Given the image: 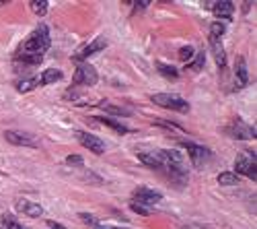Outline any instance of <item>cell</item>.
Listing matches in <instances>:
<instances>
[{"mask_svg":"<svg viewBox=\"0 0 257 229\" xmlns=\"http://www.w3.org/2000/svg\"><path fill=\"white\" fill-rule=\"evenodd\" d=\"M50 27L48 25H39L23 44L19 46L17 54H15V60L17 62H23L27 66H35V64H41V60L48 54L50 50Z\"/></svg>","mask_w":257,"mask_h":229,"instance_id":"6da1fadb","label":"cell"},{"mask_svg":"<svg viewBox=\"0 0 257 229\" xmlns=\"http://www.w3.org/2000/svg\"><path fill=\"white\" fill-rule=\"evenodd\" d=\"M153 103L161 108H167V110H173V112H181V114H187L189 112V103L179 97V95H173V93H157L151 97Z\"/></svg>","mask_w":257,"mask_h":229,"instance_id":"7a4b0ae2","label":"cell"},{"mask_svg":"<svg viewBox=\"0 0 257 229\" xmlns=\"http://www.w3.org/2000/svg\"><path fill=\"white\" fill-rule=\"evenodd\" d=\"M99 81V74L95 70L93 64H89V62H78L76 66V72H74V85H80V87H93L97 85Z\"/></svg>","mask_w":257,"mask_h":229,"instance_id":"3957f363","label":"cell"},{"mask_svg":"<svg viewBox=\"0 0 257 229\" xmlns=\"http://www.w3.org/2000/svg\"><path fill=\"white\" fill-rule=\"evenodd\" d=\"M234 170L237 176H247L249 180H257V163H255V153H241L234 159Z\"/></svg>","mask_w":257,"mask_h":229,"instance_id":"277c9868","label":"cell"},{"mask_svg":"<svg viewBox=\"0 0 257 229\" xmlns=\"http://www.w3.org/2000/svg\"><path fill=\"white\" fill-rule=\"evenodd\" d=\"M185 147H187V153H189L191 163H194L198 170H202L204 165L212 159V153H210V149H206V147H200V144H194V142H187Z\"/></svg>","mask_w":257,"mask_h":229,"instance_id":"5b68a950","label":"cell"},{"mask_svg":"<svg viewBox=\"0 0 257 229\" xmlns=\"http://www.w3.org/2000/svg\"><path fill=\"white\" fill-rule=\"evenodd\" d=\"M5 138L11 144H15V147H31V149L37 147V138L33 134L23 132V130H7L5 132Z\"/></svg>","mask_w":257,"mask_h":229,"instance_id":"8992f818","label":"cell"},{"mask_svg":"<svg viewBox=\"0 0 257 229\" xmlns=\"http://www.w3.org/2000/svg\"><path fill=\"white\" fill-rule=\"evenodd\" d=\"M76 138H78V142L82 144V147H87L91 153H95V155H103V153H105V142H103L101 138H97L95 134H89V132L78 130V132H76Z\"/></svg>","mask_w":257,"mask_h":229,"instance_id":"52a82bcc","label":"cell"},{"mask_svg":"<svg viewBox=\"0 0 257 229\" xmlns=\"http://www.w3.org/2000/svg\"><path fill=\"white\" fill-rule=\"evenodd\" d=\"M226 132L230 134V136H234V138H255L257 134H255V128L253 126H249V124H245L243 120H234L230 126H226Z\"/></svg>","mask_w":257,"mask_h":229,"instance_id":"ba28073f","label":"cell"},{"mask_svg":"<svg viewBox=\"0 0 257 229\" xmlns=\"http://www.w3.org/2000/svg\"><path fill=\"white\" fill-rule=\"evenodd\" d=\"M161 200H163V194L157 192V190L144 188V186H140V188L134 190V202H138V204L148 206V204H157V202H161Z\"/></svg>","mask_w":257,"mask_h":229,"instance_id":"9c48e42d","label":"cell"},{"mask_svg":"<svg viewBox=\"0 0 257 229\" xmlns=\"http://www.w3.org/2000/svg\"><path fill=\"white\" fill-rule=\"evenodd\" d=\"M105 46H107V39H105V37H97V39H93V41H91L89 46H84L80 52H76L72 58H74V62H87V58H89V56H93V54L101 52Z\"/></svg>","mask_w":257,"mask_h":229,"instance_id":"30bf717a","label":"cell"},{"mask_svg":"<svg viewBox=\"0 0 257 229\" xmlns=\"http://www.w3.org/2000/svg\"><path fill=\"white\" fill-rule=\"evenodd\" d=\"M138 159L146 165V168H151L155 172H161L165 170V159H163V151H157V153H140Z\"/></svg>","mask_w":257,"mask_h":229,"instance_id":"8fae6325","label":"cell"},{"mask_svg":"<svg viewBox=\"0 0 257 229\" xmlns=\"http://www.w3.org/2000/svg\"><path fill=\"white\" fill-rule=\"evenodd\" d=\"M15 209H17L19 213L27 215V217H41V215H44V206L35 204V202H29V200H25V198H19V200L15 202Z\"/></svg>","mask_w":257,"mask_h":229,"instance_id":"7c38bea8","label":"cell"},{"mask_svg":"<svg viewBox=\"0 0 257 229\" xmlns=\"http://www.w3.org/2000/svg\"><path fill=\"white\" fill-rule=\"evenodd\" d=\"M234 77H237L239 83H234V89H243L249 85V74H247V64H245V58L239 56L237 58V66H234Z\"/></svg>","mask_w":257,"mask_h":229,"instance_id":"4fadbf2b","label":"cell"},{"mask_svg":"<svg viewBox=\"0 0 257 229\" xmlns=\"http://www.w3.org/2000/svg\"><path fill=\"white\" fill-rule=\"evenodd\" d=\"M212 9V15H216L218 19H224V21H230L232 15H234V5L232 3H214V5H208Z\"/></svg>","mask_w":257,"mask_h":229,"instance_id":"5bb4252c","label":"cell"},{"mask_svg":"<svg viewBox=\"0 0 257 229\" xmlns=\"http://www.w3.org/2000/svg\"><path fill=\"white\" fill-rule=\"evenodd\" d=\"M62 79H64L62 70H58V68H46L44 72H41L39 83H41V85H54V83H58Z\"/></svg>","mask_w":257,"mask_h":229,"instance_id":"9a60e30c","label":"cell"},{"mask_svg":"<svg viewBox=\"0 0 257 229\" xmlns=\"http://www.w3.org/2000/svg\"><path fill=\"white\" fill-rule=\"evenodd\" d=\"M210 44H212V54H214V58H216L218 68L224 70L226 68V54H224L222 44H220V41H210Z\"/></svg>","mask_w":257,"mask_h":229,"instance_id":"2e32d148","label":"cell"},{"mask_svg":"<svg viewBox=\"0 0 257 229\" xmlns=\"http://www.w3.org/2000/svg\"><path fill=\"white\" fill-rule=\"evenodd\" d=\"M97 122H101V124H105V126H109L113 132H117V134H125V132H130V128H125L121 122H115L113 118H105V116H97Z\"/></svg>","mask_w":257,"mask_h":229,"instance_id":"e0dca14e","label":"cell"},{"mask_svg":"<svg viewBox=\"0 0 257 229\" xmlns=\"http://www.w3.org/2000/svg\"><path fill=\"white\" fill-rule=\"evenodd\" d=\"M37 85H39V79L37 77H27V79L17 81V91L19 93H27V91H33Z\"/></svg>","mask_w":257,"mask_h":229,"instance_id":"ac0fdd59","label":"cell"},{"mask_svg":"<svg viewBox=\"0 0 257 229\" xmlns=\"http://www.w3.org/2000/svg\"><path fill=\"white\" fill-rule=\"evenodd\" d=\"M226 33V27L224 23H220V21H214V23L210 25V41H220Z\"/></svg>","mask_w":257,"mask_h":229,"instance_id":"d6986e66","label":"cell"},{"mask_svg":"<svg viewBox=\"0 0 257 229\" xmlns=\"http://www.w3.org/2000/svg\"><path fill=\"white\" fill-rule=\"evenodd\" d=\"M157 70H159L163 77H167V79H177V77H179L177 68L171 66V64H165V62H157Z\"/></svg>","mask_w":257,"mask_h":229,"instance_id":"ffe728a7","label":"cell"},{"mask_svg":"<svg viewBox=\"0 0 257 229\" xmlns=\"http://www.w3.org/2000/svg\"><path fill=\"white\" fill-rule=\"evenodd\" d=\"M218 184L220 186H237L239 184V176L230 174V172H222V174H218Z\"/></svg>","mask_w":257,"mask_h":229,"instance_id":"44dd1931","label":"cell"},{"mask_svg":"<svg viewBox=\"0 0 257 229\" xmlns=\"http://www.w3.org/2000/svg\"><path fill=\"white\" fill-rule=\"evenodd\" d=\"M99 108H103L105 112H111L113 116H132L127 110H123L119 106H111V103H107V101H99Z\"/></svg>","mask_w":257,"mask_h":229,"instance_id":"7402d4cb","label":"cell"},{"mask_svg":"<svg viewBox=\"0 0 257 229\" xmlns=\"http://www.w3.org/2000/svg\"><path fill=\"white\" fill-rule=\"evenodd\" d=\"M31 7V11H33V15H37V17H44L46 13H48V9H50V3H46V0H35V3H31L29 5Z\"/></svg>","mask_w":257,"mask_h":229,"instance_id":"603a6c76","label":"cell"},{"mask_svg":"<svg viewBox=\"0 0 257 229\" xmlns=\"http://www.w3.org/2000/svg\"><path fill=\"white\" fill-rule=\"evenodd\" d=\"M202 68H204V54H198L194 62H187V64H185V70L198 72V70H202Z\"/></svg>","mask_w":257,"mask_h":229,"instance_id":"cb8c5ba5","label":"cell"},{"mask_svg":"<svg viewBox=\"0 0 257 229\" xmlns=\"http://www.w3.org/2000/svg\"><path fill=\"white\" fill-rule=\"evenodd\" d=\"M3 227H5V229H25L23 225H21V223H19L15 217H11V215H5V217H3Z\"/></svg>","mask_w":257,"mask_h":229,"instance_id":"d4e9b609","label":"cell"},{"mask_svg":"<svg viewBox=\"0 0 257 229\" xmlns=\"http://www.w3.org/2000/svg\"><path fill=\"white\" fill-rule=\"evenodd\" d=\"M194 54H196V50L191 48V46H183V48L179 50V60H181V62H189L191 58H194Z\"/></svg>","mask_w":257,"mask_h":229,"instance_id":"484cf974","label":"cell"},{"mask_svg":"<svg viewBox=\"0 0 257 229\" xmlns=\"http://www.w3.org/2000/svg\"><path fill=\"white\" fill-rule=\"evenodd\" d=\"M130 209L134 211V213H138V215H142V217H148L151 215V209H148V206H144V204H138V202H130Z\"/></svg>","mask_w":257,"mask_h":229,"instance_id":"4316f807","label":"cell"},{"mask_svg":"<svg viewBox=\"0 0 257 229\" xmlns=\"http://www.w3.org/2000/svg\"><path fill=\"white\" fill-rule=\"evenodd\" d=\"M66 163L68 165H82V157L80 155H68L66 157Z\"/></svg>","mask_w":257,"mask_h":229,"instance_id":"83f0119b","label":"cell"},{"mask_svg":"<svg viewBox=\"0 0 257 229\" xmlns=\"http://www.w3.org/2000/svg\"><path fill=\"white\" fill-rule=\"evenodd\" d=\"M155 124H159V126H165V128H171V130H179V126H177V124H173V122H165V120H157Z\"/></svg>","mask_w":257,"mask_h":229,"instance_id":"f1b7e54d","label":"cell"},{"mask_svg":"<svg viewBox=\"0 0 257 229\" xmlns=\"http://www.w3.org/2000/svg\"><path fill=\"white\" fill-rule=\"evenodd\" d=\"M48 225H50L52 229H66V227L62 225V223H56V221H48Z\"/></svg>","mask_w":257,"mask_h":229,"instance_id":"f546056e","label":"cell"},{"mask_svg":"<svg viewBox=\"0 0 257 229\" xmlns=\"http://www.w3.org/2000/svg\"><path fill=\"white\" fill-rule=\"evenodd\" d=\"M93 227H95V229H117V227H103V225H99V223H95Z\"/></svg>","mask_w":257,"mask_h":229,"instance_id":"4dcf8cb0","label":"cell"}]
</instances>
